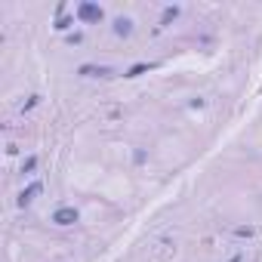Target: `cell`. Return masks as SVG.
<instances>
[{
  "instance_id": "cell-2",
  "label": "cell",
  "mask_w": 262,
  "mask_h": 262,
  "mask_svg": "<svg viewBox=\"0 0 262 262\" xmlns=\"http://www.w3.org/2000/svg\"><path fill=\"white\" fill-rule=\"evenodd\" d=\"M78 74H81V78H115L118 71L111 65H81Z\"/></svg>"
},
{
  "instance_id": "cell-3",
  "label": "cell",
  "mask_w": 262,
  "mask_h": 262,
  "mask_svg": "<svg viewBox=\"0 0 262 262\" xmlns=\"http://www.w3.org/2000/svg\"><path fill=\"white\" fill-rule=\"evenodd\" d=\"M81 219V213L78 210H74V207H59L56 213H53V222H56V226H74V222H78Z\"/></svg>"
},
{
  "instance_id": "cell-10",
  "label": "cell",
  "mask_w": 262,
  "mask_h": 262,
  "mask_svg": "<svg viewBox=\"0 0 262 262\" xmlns=\"http://www.w3.org/2000/svg\"><path fill=\"white\" fill-rule=\"evenodd\" d=\"M37 102H41V96H31V99H28V102H25V111H28V108H34V105H37Z\"/></svg>"
},
{
  "instance_id": "cell-9",
  "label": "cell",
  "mask_w": 262,
  "mask_h": 262,
  "mask_svg": "<svg viewBox=\"0 0 262 262\" xmlns=\"http://www.w3.org/2000/svg\"><path fill=\"white\" fill-rule=\"evenodd\" d=\"M34 167H37V158H28V161H25V164H22V173H31V170H34Z\"/></svg>"
},
{
  "instance_id": "cell-11",
  "label": "cell",
  "mask_w": 262,
  "mask_h": 262,
  "mask_svg": "<svg viewBox=\"0 0 262 262\" xmlns=\"http://www.w3.org/2000/svg\"><path fill=\"white\" fill-rule=\"evenodd\" d=\"M133 161H136V164H145V152H142V148H139V152L133 155Z\"/></svg>"
},
{
  "instance_id": "cell-13",
  "label": "cell",
  "mask_w": 262,
  "mask_h": 262,
  "mask_svg": "<svg viewBox=\"0 0 262 262\" xmlns=\"http://www.w3.org/2000/svg\"><path fill=\"white\" fill-rule=\"evenodd\" d=\"M229 262H241V256H235V259H229Z\"/></svg>"
},
{
  "instance_id": "cell-7",
  "label": "cell",
  "mask_w": 262,
  "mask_h": 262,
  "mask_svg": "<svg viewBox=\"0 0 262 262\" xmlns=\"http://www.w3.org/2000/svg\"><path fill=\"white\" fill-rule=\"evenodd\" d=\"M152 68H158V65H155V62H136L133 68H127L124 78H142V74H145V71H152Z\"/></svg>"
},
{
  "instance_id": "cell-1",
  "label": "cell",
  "mask_w": 262,
  "mask_h": 262,
  "mask_svg": "<svg viewBox=\"0 0 262 262\" xmlns=\"http://www.w3.org/2000/svg\"><path fill=\"white\" fill-rule=\"evenodd\" d=\"M78 22H84V25H96V22H102L105 19V10L99 7V4H78Z\"/></svg>"
},
{
  "instance_id": "cell-8",
  "label": "cell",
  "mask_w": 262,
  "mask_h": 262,
  "mask_svg": "<svg viewBox=\"0 0 262 262\" xmlns=\"http://www.w3.org/2000/svg\"><path fill=\"white\" fill-rule=\"evenodd\" d=\"M176 16H179V7H167V10L161 13V25H170Z\"/></svg>"
},
{
  "instance_id": "cell-5",
  "label": "cell",
  "mask_w": 262,
  "mask_h": 262,
  "mask_svg": "<svg viewBox=\"0 0 262 262\" xmlns=\"http://www.w3.org/2000/svg\"><path fill=\"white\" fill-rule=\"evenodd\" d=\"M111 31H115L118 37H124V41H127V37L133 34V19H127V16H118V19H115V28H111Z\"/></svg>"
},
{
  "instance_id": "cell-4",
  "label": "cell",
  "mask_w": 262,
  "mask_h": 262,
  "mask_svg": "<svg viewBox=\"0 0 262 262\" xmlns=\"http://www.w3.org/2000/svg\"><path fill=\"white\" fill-rule=\"evenodd\" d=\"M41 192H44V185H41V182H31L28 189H22V195H19V207H28L37 195H41Z\"/></svg>"
},
{
  "instance_id": "cell-12",
  "label": "cell",
  "mask_w": 262,
  "mask_h": 262,
  "mask_svg": "<svg viewBox=\"0 0 262 262\" xmlns=\"http://www.w3.org/2000/svg\"><path fill=\"white\" fill-rule=\"evenodd\" d=\"M235 235H238V238H250V235H253V229H238Z\"/></svg>"
},
{
  "instance_id": "cell-6",
  "label": "cell",
  "mask_w": 262,
  "mask_h": 262,
  "mask_svg": "<svg viewBox=\"0 0 262 262\" xmlns=\"http://www.w3.org/2000/svg\"><path fill=\"white\" fill-rule=\"evenodd\" d=\"M56 13H59V16H56V25H53V28H56V31H68V28L74 25V19H71V16H65V4H59V7H56Z\"/></svg>"
}]
</instances>
